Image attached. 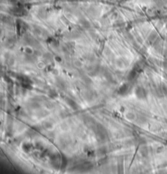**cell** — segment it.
Wrapping results in <instances>:
<instances>
[{"label": "cell", "mask_w": 167, "mask_h": 174, "mask_svg": "<svg viewBox=\"0 0 167 174\" xmlns=\"http://www.w3.org/2000/svg\"><path fill=\"white\" fill-rule=\"evenodd\" d=\"M145 90L144 89H143L142 87H139L138 89H136V95L140 98V99H142V98H144L145 97Z\"/></svg>", "instance_id": "obj_1"}]
</instances>
